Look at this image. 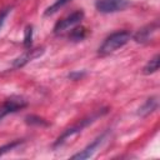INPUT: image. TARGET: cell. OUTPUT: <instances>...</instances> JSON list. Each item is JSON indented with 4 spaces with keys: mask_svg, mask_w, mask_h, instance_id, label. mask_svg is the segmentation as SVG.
I'll return each mask as SVG.
<instances>
[{
    "mask_svg": "<svg viewBox=\"0 0 160 160\" xmlns=\"http://www.w3.org/2000/svg\"><path fill=\"white\" fill-rule=\"evenodd\" d=\"M130 5L129 0H98L95 6L96 10L102 14H111L125 10Z\"/></svg>",
    "mask_w": 160,
    "mask_h": 160,
    "instance_id": "7a4b0ae2",
    "label": "cell"
},
{
    "mask_svg": "<svg viewBox=\"0 0 160 160\" xmlns=\"http://www.w3.org/2000/svg\"><path fill=\"white\" fill-rule=\"evenodd\" d=\"M86 34H88V31H86L85 28H82V26H80V28H74V29L71 30L70 35H69V39L72 40V41H80V40H82V39L86 36Z\"/></svg>",
    "mask_w": 160,
    "mask_h": 160,
    "instance_id": "8fae6325",
    "label": "cell"
},
{
    "mask_svg": "<svg viewBox=\"0 0 160 160\" xmlns=\"http://www.w3.org/2000/svg\"><path fill=\"white\" fill-rule=\"evenodd\" d=\"M159 55H155L152 59H150L149 61H148V64L145 65V68H144V74H146V75H149V74H152V72H155V71H158V69H159Z\"/></svg>",
    "mask_w": 160,
    "mask_h": 160,
    "instance_id": "30bf717a",
    "label": "cell"
},
{
    "mask_svg": "<svg viewBox=\"0 0 160 160\" xmlns=\"http://www.w3.org/2000/svg\"><path fill=\"white\" fill-rule=\"evenodd\" d=\"M96 116H94V118H90V119H85V120H81L79 124H76L75 126H72V128H70V129H68V130H65L64 132H62V135L61 136H59V139L56 140V142H55V146H59V145H62L69 138H71V136H74L75 134H78V132H80L89 122H91V121H94V119H95Z\"/></svg>",
    "mask_w": 160,
    "mask_h": 160,
    "instance_id": "5b68a950",
    "label": "cell"
},
{
    "mask_svg": "<svg viewBox=\"0 0 160 160\" xmlns=\"http://www.w3.org/2000/svg\"><path fill=\"white\" fill-rule=\"evenodd\" d=\"M31 40H32V26H26L25 35H24V46L30 48L31 46Z\"/></svg>",
    "mask_w": 160,
    "mask_h": 160,
    "instance_id": "4fadbf2b",
    "label": "cell"
},
{
    "mask_svg": "<svg viewBox=\"0 0 160 160\" xmlns=\"http://www.w3.org/2000/svg\"><path fill=\"white\" fill-rule=\"evenodd\" d=\"M70 0H58L56 2H54L51 6H49L48 9H46V11H45V15L48 16V15H52L54 12H56L58 10H60V8H62L66 2H69Z\"/></svg>",
    "mask_w": 160,
    "mask_h": 160,
    "instance_id": "7c38bea8",
    "label": "cell"
},
{
    "mask_svg": "<svg viewBox=\"0 0 160 160\" xmlns=\"http://www.w3.org/2000/svg\"><path fill=\"white\" fill-rule=\"evenodd\" d=\"M130 39H131V34L129 31L114 32L110 36H108L105 39V41L102 42V45L99 48V54L102 55V56L104 55H109V54L116 51L118 49L122 48L124 45H126Z\"/></svg>",
    "mask_w": 160,
    "mask_h": 160,
    "instance_id": "6da1fadb",
    "label": "cell"
},
{
    "mask_svg": "<svg viewBox=\"0 0 160 160\" xmlns=\"http://www.w3.org/2000/svg\"><path fill=\"white\" fill-rule=\"evenodd\" d=\"M21 142H22V141L16 140V141H12V142H10V144H6V145L1 146V148H0V155H2V154H5V152H8L9 150L15 149V148H16V146H19Z\"/></svg>",
    "mask_w": 160,
    "mask_h": 160,
    "instance_id": "5bb4252c",
    "label": "cell"
},
{
    "mask_svg": "<svg viewBox=\"0 0 160 160\" xmlns=\"http://www.w3.org/2000/svg\"><path fill=\"white\" fill-rule=\"evenodd\" d=\"M9 8L8 9H4V10H1L0 11V28L2 26V24H4V20H5V18H6V15L9 14Z\"/></svg>",
    "mask_w": 160,
    "mask_h": 160,
    "instance_id": "9a60e30c",
    "label": "cell"
},
{
    "mask_svg": "<svg viewBox=\"0 0 160 160\" xmlns=\"http://www.w3.org/2000/svg\"><path fill=\"white\" fill-rule=\"evenodd\" d=\"M158 108V100H156V98H150V99H148L146 100V102L139 109V115L140 116H146V115H149L150 112H152L155 109Z\"/></svg>",
    "mask_w": 160,
    "mask_h": 160,
    "instance_id": "9c48e42d",
    "label": "cell"
},
{
    "mask_svg": "<svg viewBox=\"0 0 160 160\" xmlns=\"http://www.w3.org/2000/svg\"><path fill=\"white\" fill-rule=\"evenodd\" d=\"M26 106V101L20 96H11L1 106H0V120L10 112H15Z\"/></svg>",
    "mask_w": 160,
    "mask_h": 160,
    "instance_id": "277c9868",
    "label": "cell"
},
{
    "mask_svg": "<svg viewBox=\"0 0 160 160\" xmlns=\"http://www.w3.org/2000/svg\"><path fill=\"white\" fill-rule=\"evenodd\" d=\"M104 138H105V135H101L100 138H98L96 140H94L89 146H86L81 152H79V154H75L74 156H72V159H88V158H90L94 152H95V150L98 149V146L102 142V140H104Z\"/></svg>",
    "mask_w": 160,
    "mask_h": 160,
    "instance_id": "ba28073f",
    "label": "cell"
},
{
    "mask_svg": "<svg viewBox=\"0 0 160 160\" xmlns=\"http://www.w3.org/2000/svg\"><path fill=\"white\" fill-rule=\"evenodd\" d=\"M84 19V12L81 10H78V11H74L72 14L65 16L64 19H61L60 21L56 22L55 28H54V32L55 34H59V32H62L68 29H71L74 28L76 24H79L81 20Z\"/></svg>",
    "mask_w": 160,
    "mask_h": 160,
    "instance_id": "3957f363",
    "label": "cell"
},
{
    "mask_svg": "<svg viewBox=\"0 0 160 160\" xmlns=\"http://www.w3.org/2000/svg\"><path fill=\"white\" fill-rule=\"evenodd\" d=\"M156 30H158V22L149 24V25H146L145 28L140 29V30L135 34L134 39H135V41H138V42H146V41H149V40L154 36V34L156 32Z\"/></svg>",
    "mask_w": 160,
    "mask_h": 160,
    "instance_id": "8992f818",
    "label": "cell"
},
{
    "mask_svg": "<svg viewBox=\"0 0 160 160\" xmlns=\"http://www.w3.org/2000/svg\"><path fill=\"white\" fill-rule=\"evenodd\" d=\"M42 52H44V49H31V50H28L25 54H22L20 58H18V59L14 61V66L21 68V66H24L26 62H29V61L34 60L35 58L40 56Z\"/></svg>",
    "mask_w": 160,
    "mask_h": 160,
    "instance_id": "52a82bcc",
    "label": "cell"
}]
</instances>
